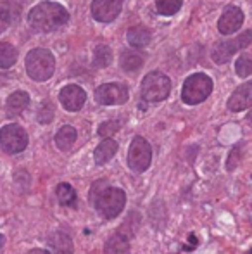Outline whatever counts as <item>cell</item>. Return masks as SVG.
I'll use <instances>...</instances> for the list:
<instances>
[{
	"mask_svg": "<svg viewBox=\"0 0 252 254\" xmlns=\"http://www.w3.org/2000/svg\"><path fill=\"white\" fill-rule=\"evenodd\" d=\"M183 0H155V9L162 16H175L182 9Z\"/></svg>",
	"mask_w": 252,
	"mask_h": 254,
	"instance_id": "cb8c5ba5",
	"label": "cell"
},
{
	"mask_svg": "<svg viewBox=\"0 0 252 254\" xmlns=\"http://www.w3.org/2000/svg\"><path fill=\"white\" fill-rule=\"evenodd\" d=\"M126 38H128V44L131 45V47H135V49H144V47H147L149 44H151V40H152V33H151V30L149 28H145V26H133V28H130L128 30V33H126Z\"/></svg>",
	"mask_w": 252,
	"mask_h": 254,
	"instance_id": "ac0fdd59",
	"label": "cell"
},
{
	"mask_svg": "<svg viewBox=\"0 0 252 254\" xmlns=\"http://www.w3.org/2000/svg\"><path fill=\"white\" fill-rule=\"evenodd\" d=\"M244 24V12L237 5H230L225 9L218 21V30L221 35H233L242 28Z\"/></svg>",
	"mask_w": 252,
	"mask_h": 254,
	"instance_id": "7c38bea8",
	"label": "cell"
},
{
	"mask_svg": "<svg viewBox=\"0 0 252 254\" xmlns=\"http://www.w3.org/2000/svg\"><path fill=\"white\" fill-rule=\"evenodd\" d=\"M119 64H121V67L125 71H130V73H133V71L140 69V67L144 66V57H142L140 54H137V52L126 51V52L121 54Z\"/></svg>",
	"mask_w": 252,
	"mask_h": 254,
	"instance_id": "7402d4cb",
	"label": "cell"
},
{
	"mask_svg": "<svg viewBox=\"0 0 252 254\" xmlns=\"http://www.w3.org/2000/svg\"><path fill=\"white\" fill-rule=\"evenodd\" d=\"M175 254H176V253H175Z\"/></svg>",
	"mask_w": 252,
	"mask_h": 254,
	"instance_id": "836d02e7",
	"label": "cell"
},
{
	"mask_svg": "<svg viewBox=\"0 0 252 254\" xmlns=\"http://www.w3.org/2000/svg\"><path fill=\"white\" fill-rule=\"evenodd\" d=\"M3 246H5V237H3V235L0 234V251L3 249Z\"/></svg>",
	"mask_w": 252,
	"mask_h": 254,
	"instance_id": "4dcf8cb0",
	"label": "cell"
},
{
	"mask_svg": "<svg viewBox=\"0 0 252 254\" xmlns=\"http://www.w3.org/2000/svg\"><path fill=\"white\" fill-rule=\"evenodd\" d=\"M249 107H252V80L237 87V90L228 99V109L232 113H240Z\"/></svg>",
	"mask_w": 252,
	"mask_h": 254,
	"instance_id": "4fadbf2b",
	"label": "cell"
},
{
	"mask_svg": "<svg viewBox=\"0 0 252 254\" xmlns=\"http://www.w3.org/2000/svg\"><path fill=\"white\" fill-rule=\"evenodd\" d=\"M0 147L7 154H19L28 147V133L16 123L0 128Z\"/></svg>",
	"mask_w": 252,
	"mask_h": 254,
	"instance_id": "ba28073f",
	"label": "cell"
},
{
	"mask_svg": "<svg viewBox=\"0 0 252 254\" xmlns=\"http://www.w3.org/2000/svg\"><path fill=\"white\" fill-rule=\"evenodd\" d=\"M128 168L135 173H144L152 163V147L144 137L137 135L128 149Z\"/></svg>",
	"mask_w": 252,
	"mask_h": 254,
	"instance_id": "8992f818",
	"label": "cell"
},
{
	"mask_svg": "<svg viewBox=\"0 0 252 254\" xmlns=\"http://www.w3.org/2000/svg\"><path fill=\"white\" fill-rule=\"evenodd\" d=\"M130 97L126 85L104 83L95 90V102L101 106H121Z\"/></svg>",
	"mask_w": 252,
	"mask_h": 254,
	"instance_id": "9c48e42d",
	"label": "cell"
},
{
	"mask_svg": "<svg viewBox=\"0 0 252 254\" xmlns=\"http://www.w3.org/2000/svg\"><path fill=\"white\" fill-rule=\"evenodd\" d=\"M99 189V194L92 197L90 201L95 209L105 218V220H114L123 213L126 206V192L118 187H109L104 182H95Z\"/></svg>",
	"mask_w": 252,
	"mask_h": 254,
	"instance_id": "7a4b0ae2",
	"label": "cell"
},
{
	"mask_svg": "<svg viewBox=\"0 0 252 254\" xmlns=\"http://www.w3.org/2000/svg\"><path fill=\"white\" fill-rule=\"evenodd\" d=\"M142 97L147 102H162L169 97L171 80L161 71H152L142 80Z\"/></svg>",
	"mask_w": 252,
	"mask_h": 254,
	"instance_id": "5b68a950",
	"label": "cell"
},
{
	"mask_svg": "<svg viewBox=\"0 0 252 254\" xmlns=\"http://www.w3.org/2000/svg\"><path fill=\"white\" fill-rule=\"evenodd\" d=\"M104 254H130V241L119 232L112 234L104 244Z\"/></svg>",
	"mask_w": 252,
	"mask_h": 254,
	"instance_id": "d6986e66",
	"label": "cell"
},
{
	"mask_svg": "<svg viewBox=\"0 0 252 254\" xmlns=\"http://www.w3.org/2000/svg\"><path fill=\"white\" fill-rule=\"evenodd\" d=\"M9 5H10V2H5L0 5V33L5 31L14 19H17V14H14V10L10 9Z\"/></svg>",
	"mask_w": 252,
	"mask_h": 254,
	"instance_id": "d4e9b609",
	"label": "cell"
},
{
	"mask_svg": "<svg viewBox=\"0 0 252 254\" xmlns=\"http://www.w3.org/2000/svg\"><path fill=\"white\" fill-rule=\"evenodd\" d=\"M212 80L204 73H195L189 76L182 88V101L189 106H197L204 102L212 92Z\"/></svg>",
	"mask_w": 252,
	"mask_h": 254,
	"instance_id": "277c9868",
	"label": "cell"
},
{
	"mask_svg": "<svg viewBox=\"0 0 252 254\" xmlns=\"http://www.w3.org/2000/svg\"><path fill=\"white\" fill-rule=\"evenodd\" d=\"M235 71H237V74H239L240 78L251 76V73H252V59H251V57L246 56V54H242V56L237 59Z\"/></svg>",
	"mask_w": 252,
	"mask_h": 254,
	"instance_id": "4316f807",
	"label": "cell"
},
{
	"mask_svg": "<svg viewBox=\"0 0 252 254\" xmlns=\"http://www.w3.org/2000/svg\"><path fill=\"white\" fill-rule=\"evenodd\" d=\"M69 21V12L66 7L55 2H42L35 5L28 14V23L35 31L40 33H50L59 30Z\"/></svg>",
	"mask_w": 252,
	"mask_h": 254,
	"instance_id": "6da1fadb",
	"label": "cell"
},
{
	"mask_svg": "<svg viewBox=\"0 0 252 254\" xmlns=\"http://www.w3.org/2000/svg\"><path fill=\"white\" fill-rule=\"evenodd\" d=\"M111 61H112V51L109 45L101 44L95 47V51H94V66L95 67H101V69L102 67H107L109 64H111Z\"/></svg>",
	"mask_w": 252,
	"mask_h": 254,
	"instance_id": "603a6c76",
	"label": "cell"
},
{
	"mask_svg": "<svg viewBox=\"0 0 252 254\" xmlns=\"http://www.w3.org/2000/svg\"><path fill=\"white\" fill-rule=\"evenodd\" d=\"M26 73L35 81H47L55 71V59L47 49H33L26 56Z\"/></svg>",
	"mask_w": 252,
	"mask_h": 254,
	"instance_id": "3957f363",
	"label": "cell"
},
{
	"mask_svg": "<svg viewBox=\"0 0 252 254\" xmlns=\"http://www.w3.org/2000/svg\"><path fill=\"white\" fill-rule=\"evenodd\" d=\"M30 254H50V253L45 251V249H31Z\"/></svg>",
	"mask_w": 252,
	"mask_h": 254,
	"instance_id": "f546056e",
	"label": "cell"
},
{
	"mask_svg": "<svg viewBox=\"0 0 252 254\" xmlns=\"http://www.w3.org/2000/svg\"><path fill=\"white\" fill-rule=\"evenodd\" d=\"M123 123L119 120H111V121H104V123L99 127L97 133L101 135V137L104 138H111L114 133H118L119 130H121Z\"/></svg>",
	"mask_w": 252,
	"mask_h": 254,
	"instance_id": "484cf974",
	"label": "cell"
},
{
	"mask_svg": "<svg viewBox=\"0 0 252 254\" xmlns=\"http://www.w3.org/2000/svg\"><path fill=\"white\" fill-rule=\"evenodd\" d=\"M59 102L62 104V107L71 113H76L87 102V94L81 87L78 85H66L61 92H59Z\"/></svg>",
	"mask_w": 252,
	"mask_h": 254,
	"instance_id": "8fae6325",
	"label": "cell"
},
{
	"mask_svg": "<svg viewBox=\"0 0 252 254\" xmlns=\"http://www.w3.org/2000/svg\"><path fill=\"white\" fill-rule=\"evenodd\" d=\"M78 138V131L74 127H71V125H64L62 128H59V131L55 133V145H57L59 151L62 152H67L73 149L74 142H76Z\"/></svg>",
	"mask_w": 252,
	"mask_h": 254,
	"instance_id": "e0dca14e",
	"label": "cell"
},
{
	"mask_svg": "<svg viewBox=\"0 0 252 254\" xmlns=\"http://www.w3.org/2000/svg\"><path fill=\"white\" fill-rule=\"evenodd\" d=\"M37 120H38V123H42V125H49L52 120H54V107H52L50 102L42 104L40 109H38V113H37Z\"/></svg>",
	"mask_w": 252,
	"mask_h": 254,
	"instance_id": "83f0119b",
	"label": "cell"
},
{
	"mask_svg": "<svg viewBox=\"0 0 252 254\" xmlns=\"http://www.w3.org/2000/svg\"><path fill=\"white\" fill-rule=\"evenodd\" d=\"M252 42V31H244L240 33L237 38L233 40H221L212 47V52H211V57L214 63L218 64H226L233 56H235L239 51L246 49Z\"/></svg>",
	"mask_w": 252,
	"mask_h": 254,
	"instance_id": "52a82bcc",
	"label": "cell"
},
{
	"mask_svg": "<svg viewBox=\"0 0 252 254\" xmlns=\"http://www.w3.org/2000/svg\"><path fill=\"white\" fill-rule=\"evenodd\" d=\"M247 120L252 121V107H251V111H249V114H247Z\"/></svg>",
	"mask_w": 252,
	"mask_h": 254,
	"instance_id": "1f68e13d",
	"label": "cell"
},
{
	"mask_svg": "<svg viewBox=\"0 0 252 254\" xmlns=\"http://www.w3.org/2000/svg\"><path fill=\"white\" fill-rule=\"evenodd\" d=\"M30 106V94H26V92L23 90H17L14 92V94L9 95V99H7V116L14 118V116H19V114H23L24 111H26V107Z\"/></svg>",
	"mask_w": 252,
	"mask_h": 254,
	"instance_id": "2e32d148",
	"label": "cell"
},
{
	"mask_svg": "<svg viewBox=\"0 0 252 254\" xmlns=\"http://www.w3.org/2000/svg\"><path fill=\"white\" fill-rule=\"evenodd\" d=\"M55 195H57V201L61 206H66V207H76V201H78V195H76V190L71 187L69 184L62 182V184L57 185L55 189Z\"/></svg>",
	"mask_w": 252,
	"mask_h": 254,
	"instance_id": "ffe728a7",
	"label": "cell"
},
{
	"mask_svg": "<svg viewBox=\"0 0 252 254\" xmlns=\"http://www.w3.org/2000/svg\"><path fill=\"white\" fill-rule=\"evenodd\" d=\"M47 246H49V253L50 254H73L74 253L73 239L64 230L52 232L47 239Z\"/></svg>",
	"mask_w": 252,
	"mask_h": 254,
	"instance_id": "5bb4252c",
	"label": "cell"
},
{
	"mask_svg": "<svg viewBox=\"0 0 252 254\" xmlns=\"http://www.w3.org/2000/svg\"><path fill=\"white\" fill-rule=\"evenodd\" d=\"M247 254H252V249H251V251H249V253H247Z\"/></svg>",
	"mask_w": 252,
	"mask_h": 254,
	"instance_id": "d6a6232c",
	"label": "cell"
},
{
	"mask_svg": "<svg viewBox=\"0 0 252 254\" xmlns=\"http://www.w3.org/2000/svg\"><path fill=\"white\" fill-rule=\"evenodd\" d=\"M17 51L7 42H0V69H9L16 64Z\"/></svg>",
	"mask_w": 252,
	"mask_h": 254,
	"instance_id": "44dd1931",
	"label": "cell"
},
{
	"mask_svg": "<svg viewBox=\"0 0 252 254\" xmlns=\"http://www.w3.org/2000/svg\"><path fill=\"white\" fill-rule=\"evenodd\" d=\"M189 242H190L189 246H183V251H194V249L197 248V246H199L197 235H195V234H190V235H189Z\"/></svg>",
	"mask_w": 252,
	"mask_h": 254,
	"instance_id": "f1b7e54d",
	"label": "cell"
},
{
	"mask_svg": "<svg viewBox=\"0 0 252 254\" xmlns=\"http://www.w3.org/2000/svg\"><path fill=\"white\" fill-rule=\"evenodd\" d=\"M116 152H118V142L112 140V138H104L94 151L95 164L104 166V164H107L116 156Z\"/></svg>",
	"mask_w": 252,
	"mask_h": 254,
	"instance_id": "9a60e30c",
	"label": "cell"
},
{
	"mask_svg": "<svg viewBox=\"0 0 252 254\" xmlns=\"http://www.w3.org/2000/svg\"><path fill=\"white\" fill-rule=\"evenodd\" d=\"M123 9V0H94L92 16L99 23H112Z\"/></svg>",
	"mask_w": 252,
	"mask_h": 254,
	"instance_id": "30bf717a",
	"label": "cell"
}]
</instances>
